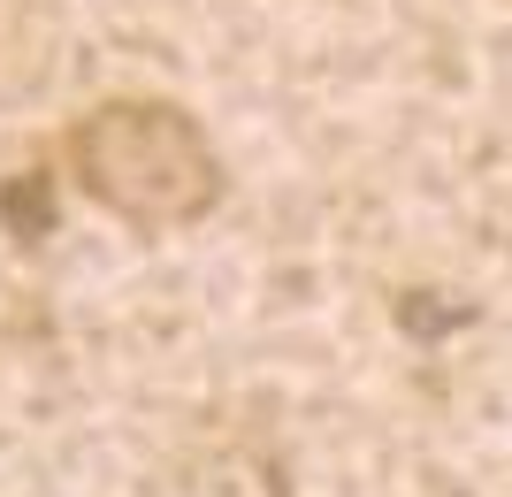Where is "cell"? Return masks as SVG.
<instances>
[{"label":"cell","instance_id":"1","mask_svg":"<svg viewBox=\"0 0 512 497\" xmlns=\"http://www.w3.org/2000/svg\"><path fill=\"white\" fill-rule=\"evenodd\" d=\"M69 176L115 222L169 238L222 199V161L176 100H100L69 130Z\"/></svg>","mask_w":512,"mask_h":497},{"label":"cell","instance_id":"2","mask_svg":"<svg viewBox=\"0 0 512 497\" xmlns=\"http://www.w3.org/2000/svg\"><path fill=\"white\" fill-rule=\"evenodd\" d=\"M0 215H8L16 238H46V230H54V184H46V169L16 176V184L0 192Z\"/></svg>","mask_w":512,"mask_h":497}]
</instances>
